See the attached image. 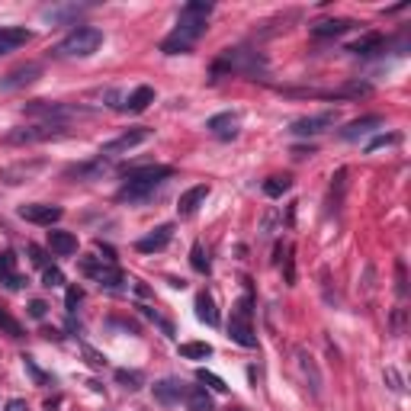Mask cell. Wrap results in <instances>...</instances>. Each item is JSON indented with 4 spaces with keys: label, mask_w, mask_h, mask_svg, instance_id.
<instances>
[{
    "label": "cell",
    "mask_w": 411,
    "mask_h": 411,
    "mask_svg": "<svg viewBox=\"0 0 411 411\" xmlns=\"http://www.w3.org/2000/svg\"><path fill=\"white\" fill-rule=\"evenodd\" d=\"M209 16H213V4H209V0H190V4L180 10V16H177V29L161 42V52L164 55L193 52V46H196L199 39L206 36V29H209V26H206Z\"/></svg>",
    "instance_id": "cell-1"
},
{
    "label": "cell",
    "mask_w": 411,
    "mask_h": 411,
    "mask_svg": "<svg viewBox=\"0 0 411 411\" xmlns=\"http://www.w3.org/2000/svg\"><path fill=\"white\" fill-rule=\"evenodd\" d=\"M170 177H174V168H168V164H151V168L129 170V174H126V183H122L119 193H116V199H119V203H142V199H148L158 187H164V180H170Z\"/></svg>",
    "instance_id": "cell-2"
},
{
    "label": "cell",
    "mask_w": 411,
    "mask_h": 411,
    "mask_svg": "<svg viewBox=\"0 0 411 411\" xmlns=\"http://www.w3.org/2000/svg\"><path fill=\"white\" fill-rule=\"evenodd\" d=\"M100 46H103V32L97 26H77L74 32H68V36L61 39L55 52L61 58H90Z\"/></svg>",
    "instance_id": "cell-3"
},
{
    "label": "cell",
    "mask_w": 411,
    "mask_h": 411,
    "mask_svg": "<svg viewBox=\"0 0 411 411\" xmlns=\"http://www.w3.org/2000/svg\"><path fill=\"white\" fill-rule=\"evenodd\" d=\"M251 296H241L231 309L229 318V337L241 347H257V335H254V309H251Z\"/></svg>",
    "instance_id": "cell-4"
},
{
    "label": "cell",
    "mask_w": 411,
    "mask_h": 411,
    "mask_svg": "<svg viewBox=\"0 0 411 411\" xmlns=\"http://www.w3.org/2000/svg\"><path fill=\"white\" fill-rule=\"evenodd\" d=\"M68 135V126H58V122H36V126H20V129H10L4 135L7 145H39V142H55V138Z\"/></svg>",
    "instance_id": "cell-5"
},
{
    "label": "cell",
    "mask_w": 411,
    "mask_h": 411,
    "mask_svg": "<svg viewBox=\"0 0 411 411\" xmlns=\"http://www.w3.org/2000/svg\"><path fill=\"white\" fill-rule=\"evenodd\" d=\"M264 68V61H260L257 52H248V48H229V52L222 55L219 61L213 65V81L222 74V71H238V74H257Z\"/></svg>",
    "instance_id": "cell-6"
},
{
    "label": "cell",
    "mask_w": 411,
    "mask_h": 411,
    "mask_svg": "<svg viewBox=\"0 0 411 411\" xmlns=\"http://www.w3.org/2000/svg\"><path fill=\"white\" fill-rule=\"evenodd\" d=\"M81 270H84L87 276H90L97 286H103V290H122V283H126V276H122V270L113 264V260H93V257H84L81 260Z\"/></svg>",
    "instance_id": "cell-7"
},
{
    "label": "cell",
    "mask_w": 411,
    "mask_h": 411,
    "mask_svg": "<svg viewBox=\"0 0 411 411\" xmlns=\"http://www.w3.org/2000/svg\"><path fill=\"white\" fill-rule=\"evenodd\" d=\"M292 366H296L302 386L309 389V396L321 398V386H325V379H321V370H318V363H315L312 353L305 351V347H296V351H292Z\"/></svg>",
    "instance_id": "cell-8"
},
{
    "label": "cell",
    "mask_w": 411,
    "mask_h": 411,
    "mask_svg": "<svg viewBox=\"0 0 411 411\" xmlns=\"http://www.w3.org/2000/svg\"><path fill=\"white\" fill-rule=\"evenodd\" d=\"M26 113L39 116L42 122H58V126H65V119H74V116L87 113V109L74 107V103H48V100H32V103H26Z\"/></svg>",
    "instance_id": "cell-9"
},
{
    "label": "cell",
    "mask_w": 411,
    "mask_h": 411,
    "mask_svg": "<svg viewBox=\"0 0 411 411\" xmlns=\"http://www.w3.org/2000/svg\"><path fill=\"white\" fill-rule=\"evenodd\" d=\"M148 138H151V129L138 126V129H129V132H122V135H116L113 142H107V145L100 148V154H103V158H119V154H129L132 148H138L142 142H148Z\"/></svg>",
    "instance_id": "cell-10"
},
{
    "label": "cell",
    "mask_w": 411,
    "mask_h": 411,
    "mask_svg": "<svg viewBox=\"0 0 411 411\" xmlns=\"http://www.w3.org/2000/svg\"><path fill=\"white\" fill-rule=\"evenodd\" d=\"M42 170H46V161H42V158H36V161H16V164H10V168L0 170V180L7 183V187H20V183L36 180Z\"/></svg>",
    "instance_id": "cell-11"
},
{
    "label": "cell",
    "mask_w": 411,
    "mask_h": 411,
    "mask_svg": "<svg viewBox=\"0 0 411 411\" xmlns=\"http://www.w3.org/2000/svg\"><path fill=\"white\" fill-rule=\"evenodd\" d=\"M61 215H65V209H61V206H52V203H26V206H20V219L32 222V225H48V229H52L55 222H61Z\"/></svg>",
    "instance_id": "cell-12"
},
{
    "label": "cell",
    "mask_w": 411,
    "mask_h": 411,
    "mask_svg": "<svg viewBox=\"0 0 411 411\" xmlns=\"http://www.w3.org/2000/svg\"><path fill=\"white\" fill-rule=\"evenodd\" d=\"M335 122H337V113H318V116H302V119H296L290 126L292 135H321V132L328 129H335Z\"/></svg>",
    "instance_id": "cell-13"
},
{
    "label": "cell",
    "mask_w": 411,
    "mask_h": 411,
    "mask_svg": "<svg viewBox=\"0 0 411 411\" xmlns=\"http://www.w3.org/2000/svg\"><path fill=\"white\" fill-rule=\"evenodd\" d=\"M39 74H42V65H36V61H29V65H20V68H13L4 81H0V90H16V87H26V84H36Z\"/></svg>",
    "instance_id": "cell-14"
},
{
    "label": "cell",
    "mask_w": 411,
    "mask_h": 411,
    "mask_svg": "<svg viewBox=\"0 0 411 411\" xmlns=\"http://www.w3.org/2000/svg\"><path fill=\"white\" fill-rule=\"evenodd\" d=\"M170 238H174V225H158L154 231H148L145 238H138L135 248L142 254H154V251H164L170 244Z\"/></svg>",
    "instance_id": "cell-15"
},
{
    "label": "cell",
    "mask_w": 411,
    "mask_h": 411,
    "mask_svg": "<svg viewBox=\"0 0 411 411\" xmlns=\"http://www.w3.org/2000/svg\"><path fill=\"white\" fill-rule=\"evenodd\" d=\"M206 196H209V183H196V187H190V190L180 196V203H177V213H180V219H190V215H196V209L206 203Z\"/></svg>",
    "instance_id": "cell-16"
},
{
    "label": "cell",
    "mask_w": 411,
    "mask_h": 411,
    "mask_svg": "<svg viewBox=\"0 0 411 411\" xmlns=\"http://www.w3.org/2000/svg\"><path fill=\"white\" fill-rule=\"evenodd\" d=\"M183 396H187V386H183L180 379H174V376L154 382V398H158L161 405H177Z\"/></svg>",
    "instance_id": "cell-17"
},
{
    "label": "cell",
    "mask_w": 411,
    "mask_h": 411,
    "mask_svg": "<svg viewBox=\"0 0 411 411\" xmlns=\"http://www.w3.org/2000/svg\"><path fill=\"white\" fill-rule=\"evenodd\" d=\"M29 39H32V32L23 29V26H0V55L16 52V48L26 46Z\"/></svg>",
    "instance_id": "cell-18"
},
{
    "label": "cell",
    "mask_w": 411,
    "mask_h": 411,
    "mask_svg": "<svg viewBox=\"0 0 411 411\" xmlns=\"http://www.w3.org/2000/svg\"><path fill=\"white\" fill-rule=\"evenodd\" d=\"M379 126H382V116H363V119H353L347 129H341V138H344V142H357V138L376 132Z\"/></svg>",
    "instance_id": "cell-19"
},
{
    "label": "cell",
    "mask_w": 411,
    "mask_h": 411,
    "mask_svg": "<svg viewBox=\"0 0 411 411\" xmlns=\"http://www.w3.org/2000/svg\"><path fill=\"white\" fill-rule=\"evenodd\" d=\"M107 174V164H103V158L97 161H84V164H71L68 170H65V177L68 180H97V177Z\"/></svg>",
    "instance_id": "cell-20"
},
{
    "label": "cell",
    "mask_w": 411,
    "mask_h": 411,
    "mask_svg": "<svg viewBox=\"0 0 411 411\" xmlns=\"http://www.w3.org/2000/svg\"><path fill=\"white\" fill-rule=\"evenodd\" d=\"M353 20H344V16H335V20H318V23H312V36L318 39H331V36H344L347 29H353Z\"/></svg>",
    "instance_id": "cell-21"
},
{
    "label": "cell",
    "mask_w": 411,
    "mask_h": 411,
    "mask_svg": "<svg viewBox=\"0 0 411 411\" xmlns=\"http://www.w3.org/2000/svg\"><path fill=\"white\" fill-rule=\"evenodd\" d=\"M206 129L213 132V135H219V138H235V132H238V113H219V116H213V119L206 122Z\"/></svg>",
    "instance_id": "cell-22"
},
{
    "label": "cell",
    "mask_w": 411,
    "mask_h": 411,
    "mask_svg": "<svg viewBox=\"0 0 411 411\" xmlns=\"http://www.w3.org/2000/svg\"><path fill=\"white\" fill-rule=\"evenodd\" d=\"M0 283H4L7 290H20V286H26V280L16 274V257L10 251L0 254Z\"/></svg>",
    "instance_id": "cell-23"
},
{
    "label": "cell",
    "mask_w": 411,
    "mask_h": 411,
    "mask_svg": "<svg viewBox=\"0 0 411 411\" xmlns=\"http://www.w3.org/2000/svg\"><path fill=\"white\" fill-rule=\"evenodd\" d=\"M48 248H52V254H58V257H71V254L77 251V238L71 235V231H48Z\"/></svg>",
    "instance_id": "cell-24"
},
{
    "label": "cell",
    "mask_w": 411,
    "mask_h": 411,
    "mask_svg": "<svg viewBox=\"0 0 411 411\" xmlns=\"http://www.w3.org/2000/svg\"><path fill=\"white\" fill-rule=\"evenodd\" d=\"M382 46H386L382 32H366V36H360L357 42H353L351 48H347V52H353V55H376Z\"/></svg>",
    "instance_id": "cell-25"
},
{
    "label": "cell",
    "mask_w": 411,
    "mask_h": 411,
    "mask_svg": "<svg viewBox=\"0 0 411 411\" xmlns=\"http://www.w3.org/2000/svg\"><path fill=\"white\" fill-rule=\"evenodd\" d=\"M196 318L206 321L209 328L219 325V309H215V302H213V296H209V292H199V296H196Z\"/></svg>",
    "instance_id": "cell-26"
},
{
    "label": "cell",
    "mask_w": 411,
    "mask_h": 411,
    "mask_svg": "<svg viewBox=\"0 0 411 411\" xmlns=\"http://www.w3.org/2000/svg\"><path fill=\"white\" fill-rule=\"evenodd\" d=\"M148 103H154V90L151 87H135V90L129 93V100H126V107L122 109H129V113H142V109H148Z\"/></svg>",
    "instance_id": "cell-27"
},
{
    "label": "cell",
    "mask_w": 411,
    "mask_h": 411,
    "mask_svg": "<svg viewBox=\"0 0 411 411\" xmlns=\"http://www.w3.org/2000/svg\"><path fill=\"white\" fill-rule=\"evenodd\" d=\"M183 398H187V408L190 411H213V398H209L206 386H190Z\"/></svg>",
    "instance_id": "cell-28"
},
{
    "label": "cell",
    "mask_w": 411,
    "mask_h": 411,
    "mask_svg": "<svg viewBox=\"0 0 411 411\" xmlns=\"http://www.w3.org/2000/svg\"><path fill=\"white\" fill-rule=\"evenodd\" d=\"M344 190H347V170H337L335 174V183H331V199H328V206H331V213H337L344 203Z\"/></svg>",
    "instance_id": "cell-29"
},
{
    "label": "cell",
    "mask_w": 411,
    "mask_h": 411,
    "mask_svg": "<svg viewBox=\"0 0 411 411\" xmlns=\"http://www.w3.org/2000/svg\"><path fill=\"white\" fill-rule=\"evenodd\" d=\"M87 10V4H71V7H52L46 10V20H52V23H65V20H71V16H81Z\"/></svg>",
    "instance_id": "cell-30"
},
{
    "label": "cell",
    "mask_w": 411,
    "mask_h": 411,
    "mask_svg": "<svg viewBox=\"0 0 411 411\" xmlns=\"http://www.w3.org/2000/svg\"><path fill=\"white\" fill-rule=\"evenodd\" d=\"M180 357L206 360V357H213V347H209V344H203V341H187V344H180Z\"/></svg>",
    "instance_id": "cell-31"
},
{
    "label": "cell",
    "mask_w": 411,
    "mask_h": 411,
    "mask_svg": "<svg viewBox=\"0 0 411 411\" xmlns=\"http://www.w3.org/2000/svg\"><path fill=\"white\" fill-rule=\"evenodd\" d=\"M290 187H292V180L286 174L283 177H270V180H264V193L270 199H280L283 193H290Z\"/></svg>",
    "instance_id": "cell-32"
},
{
    "label": "cell",
    "mask_w": 411,
    "mask_h": 411,
    "mask_svg": "<svg viewBox=\"0 0 411 411\" xmlns=\"http://www.w3.org/2000/svg\"><path fill=\"white\" fill-rule=\"evenodd\" d=\"M116 382L126 386L129 392H138V389L145 386V376L138 373V370H116Z\"/></svg>",
    "instance_id": "cell-33"
},
{
    "label": "cell",
    "mask_w": 411,
    "mask_h": 411,
    "mask_svg": "<svg viewBox=\"0 0 411 411\" xmlns=\"http://www.w3.org/2000/svg\"><path fill=\"white\" fill-rule=\"evenodd\" d=\"M0 331H4L7 337H23V325H20L7 309H0Z\"/></svg>",
    "instance_id": "cell-34"
},
{
    "label": "cell",
    "mask_w": 411,
    "mask_h": 411,
    "mask_svg": "<svg viewBox=\"0 0 411 411\" xmlns=\"http://www.w3.org/2000/svg\"><path fill=\"white\" fill-rule=\"evenodd\" d=\"M23 366H26V373L32 376V382H36V386H55V379H52L48 373H42V370L36 366V360H32V357H23Z\"/></svg>",
    "instance_id": "cell-35"
},
{
    "label": "cell",
    "mask_w": 411,
    "mask_h": 411,
    "mask_svg": "<svg viewBox=\"0 0 411 411\" xmlns=\"http://www.w3.org/2000/svg\"><path fill=\"white\" fill-rule=\"evenodd\" d=\"M190 264H193V270L196 274H209V257H206V251H203V244H193V251H190Z\"/></svg>",
    "instance_id": "cell-36"
},
{
    "label": "cell",
    "mask_w": 411,
    "mask_h": 411,
    "mask_svg": "<svg viewBox=\"0 0 411 411\" xmlns=\"http://www.w3.org/2000/svg\"><path fill=\"white\" fill-rule=\"evenodd\" d=\"M196 379L203 382V386L215 389V392H229V386H225V379H222V376H215V373H209V370H199V373H196Z\"/></svg>",
    "instance_id": "cell-37"
},
{
    "label": "cell",
    "mask_w": 411,
    "mask_h": 411,
    "mask_svg": "<svg viewBox=\"0 0 411 411\" xmlns=\"http://www.w3.org/2000/svg\"><path fill=\"white\" fill-rule=\"evenodd\" d=\"M61 283H65V274H61L58 267H46V270H42V286H48V290H58Z\"/></svg>",
    "instance_id": "cell-38"
},
{
    "label": "cell",
    "mask_w": 411,
    "mask_h": 411,
    "mask_svg": "<svg viewBox=\"0 0 411 411\" xmlns=\"http://www.w3.org/2000/svg\"><path fill=\"white\" fill-rule=\"evenodd\" d=\"M81 302H84V290H81V286H68V292H65V309L74 315Z\"/></svg>",
    "instance_id": "cell-39"
},
{
    "label": "cell",
    "mask_w": 411,
    "mask_h": 411,
    "mask_svg": "<svg viewBox=\"0 0 411 411\" xmlns=\"http://www.w3.org/2000/svg\"><path fill=\"white\" fill-rule=\"evenodd\" d=\"M386 386L392 389V392H402V376H398V370L396 366H386Z\"/></svg>",
    "instance_id": "cell-40"
},
{
    "label": "cell",
    "mask_w": 411,
    "mask_h": 411,
    "mask_svg": "<svg viewBox=\"0 0 411 411\" xmlns=\"http://www.w3.org/2000/svg\"><path fill=\"white\" fill-rule=\"evenodd\" d=\"M81 351H84V357H87V363H90V366H103V363H107V357H103L100 351H93L90 344H81Z\"/></svg>",
    "instance_id": "cell-41"
},
{
    "label": "cell",
    "mask_w": 411,
    "mask_h": 411,
    "mask_svg": "<svg viewBox=\"0 0 411 411\" xmlns=\"http://www.w3.org/2000/svg\"><path fill=\"white\" fill-rule=\"evenodd\" d=\"M26 251H29L32 264H36V267H42V270H46V267H48V257H46V251H42V248H39V244H29V248H26Z\"/></svg>",
    "instance_id": "cell-42"
},
{
    "label": "cell",
    "mask_w": 411,
    "mask_h": 411,
    "mask_svg": "<svg viewBox=\"0 0 411 411\" xmlns=\"http://www.w3.org/2000/svg\"><path fill=\"white\" fill-rule=\"evenodd\" d=\"M398 135H376L370 145H366V151H376V148H386V145H396Z\"/></svg>",
    "instance_id": "cell-43"
},
{
    "label": "cell",
    "mask_w": 411,
    "mask_h": 411,
    "mask_svg": "<svg viewBox=\"0 0 411 411\" xmlns=\"http://www.w3.org/2000/svg\"><path fill=\"white\" fill-rule=\"evenodd\" d=\"M46 309H48V305L42 302V299H36V302H29V315H32V318H46Z\"/></svg>",
    "instance_id": "cell-44"
},
{
    "label": "cell",
    "mask_w": 411,
    "mask_h": 411,
    "mask_svg": "<svg viewBox=\"0 0 411 411\" xmlns=\"http://www.w3.org/2000/svg\"><path fill=\"white\" fill-rule=\"evenodd\" d=\"M402 325H405V309H396V315H392V335H402Z\"/></svg>",
    "instance_id": "cell-45"
},
{
    "label": "cell",
    "mask_w": 411,
    "mask_h": 411,
    "mask_svg": "<svg viewBox=\"0 0 411 411\" xmlns=\"http://www.w3.org/2000/svg\"><path fill=\"white\" fill-rule=\"evenodd\" d=\"M396 270H398V296H405L408 292V286H405V264H398Z\"/></svg>",
    "instance_id": "cell-46"
},
{
    "label": "cell",
    "mask_w": 411,
    "mask_h": 411,
    "mask_svg": "<svg viewBox=\"0 0 411 411\" xmlns=\"http://www.w3.org/2000/svg\"><path fill=\"white\" fill-rule=\"evenodd\" d=\"M7 411H29V408H26L23 398H10V402H7Z\"/></svg>",
    "instance_id": "cell-47"
},
{
    "label": "cell",
    "mask_w": 411,
    "mask_h": 411,
    "mask_svg": "<svg viewBox=\"0 0 411 411\" xmlns=\"http://www.w3.org/2000/svg\"><path fill=\"white\" fill-rule=\"evenodd\" d=\"M292 154L302 161V158H309V154H315V151H312V148H292Z\"/></svg>",
    "instance_id": "cell-48"
},
{
    "label": "cell",
    "mask_w": 411,
    "mask_h": 411,
    "mask_svg": "<svg viewBox=\"0 0 411 411\" xmlns=\"http://www.w3.org/2000/svg\"><path fill=\"white\" fill-rule=\"evenodd\" d=\"M231 411H241V408H231Z\"/></svg>",
    "instance_id": "cell-49"
}]
</instances>
